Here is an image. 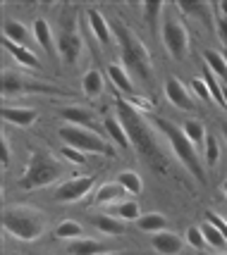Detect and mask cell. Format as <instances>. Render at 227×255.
<instances>
[{"label": "cell", "instance_id": "836d02e7", "mask_svg": "<svg viewBox=\"0 0 227 255\" xmlns=\"http://www.w3.org/2000/svg\"><path fill=\"white\" fill-rule=\"evenodd\" d=\"M204 217H206V222L213 224L218 232L225 236V241H227V220H225V217H220V215H218V212H213V210H206Z\"/></svg>", "mask_w": 227, "mask_h": 255}, {"label": "cell", "instance_id": "7dc6e473", "mask_svg": "<svg viewBox=\"0 0 227 255\" xmlns=\"http://www.w3.org/2000/svg\"><path fill=\"white\" fill-rule=\"evenodd\" d=\"M223 57H225V62H227V50H225V55H223Z\"/></svg>", "mask_w": 227, "mask_h": 255}, {"label": "cell", "instance_id": "e575fe53", "mask_svg": "<svg viewBox=\"0 0 227 255\" xmlns=\"http://www.w3.org/2000/svg\"><path fill=\"white\" fill-rule=\"evenodd\" d=\"M184 236H187V244H192L194 248H204V246H206V239H204L201 227H189Z\"/></svg>", "mask_w": 227, "mask_h": 255}, {"label": "cell", "instance_id": "83f0119b", "mask_svg": "<svg viewBox=\"0 0 227 255\" xmlns=\"http://www.w3.org/2000/svg\"><path fill=\"white\" fill-rule=\"evenodd\" d=\"M204 81H206V86H208V91H211V96H213V100H216L218 105L223 108V110H227V105H225V96H223V84H220V79L208 69V67L204 65Z\"/></svg>", "mask_w": 227, "mask_h": 255}, {"label": "cell", "instance_id": "60d3db41", "mask_svg": "<svg viewBox=\"0 0 227 255\" xmlns=\"http://www.w3.org/2000/svg\"><path fill=\"white\" fill-rule=\"evenodd\" d=\"M218 7H220V12H223V14H225V17H227V2H220Z\"/></svg>", "mask_w": 227, "mask_h": 255}, {"label": "cell", "instance_id": "603a6c76", "mask_svg": "<svg viewBox=\"0 0 227 255\" xmlns=\"http://www.w3.org/2000/svg\"><path fill=\"white\" fill-rule=\"evenodd\" d=\"M91 222H93L96 229H101L103 234H110V236H120V234H125V224H122V220L110 217V215H93V217H91Z\"/></svg>", "mask_w": 227, "mask_h": 255}, {"label": "cell", "instance_id": "30bf717a", "mask_svg": "<svg viewBox=\"0 0 227 255\" xmlns=\"http://www.w3.org/2000/svg\"><path fill=\"white\" fill-rule=\"evenodd\" d=\"M57 53H60V57H62V62L65 65H77V60H79L81 55V48H84V43H81V38L77 36L74 31H69V29H65V31L57 36Z\"/></svg>", "mask_w": 227, "mask_h": 255}, {"label": "cell", "instance_id": "d6a6232c", "mask_svg": "<svg viewBox=\"0 0 227 255\" xmlns=\"http://www.w3.org/2000/svg\"><path fill=\"white\" fill-rule=\"evenodd\" d=\"M81 234H84L81 224H79V222H72V220L62 222V224H60V227L55 229V236H57V239H79Z\"/></svg>", "mask_w": 227, "mask_h": 255}, {"label": "cell", "instance_id": "f35d334b", "mask_svg": "<svg viewBox=\"0 0 227 255\" xmlns=\"http://www.w3.org/2000/svg\"><path fill=\"white\" fill-rule=\"evenodd\" d=\"M12 160V153H10V143H7V138L2 136V141H0V165L7 167Z\"/></svg>", "mask_w": 227, "mask_h": 255}, {"label": "cell", "instance_id": "cb8c5ba5", "mask_svg": "<svg viewBox=\"0 0 227 255\" xmlns=\"http://www.w3.org/2000/svg\"><path fill=\"white\" fill-rule=\"evenodd\" d=\"M34 38L36 43L45 50V55L53 57V33H50V26L45 19H36L34 22Z\"/></svg>", "mask_w": 227, "mask_h": 255}, {"label": "cell", "instance_id": "484cf974", "mask_svg": "<svg viewBox=\"0 0 227 255\" xmlns=\"http://www.w3.org/2000/svg\"><path fill=\"white\" fill-rule=\"evenodd\" d=\"M81 89H84V93H86L89 98H101V93H103V74L98 72V69L86 72L84 79H81Z\"/></svg>", "mask_w": 227, "mask_h": 255}, {"label": "cell", "instance_id": "d590c367", "mask_svg": "<svg viewBox=\"0 0 227 255\" xmlns=\"http://www.w3.org/2000/svg\"><path fill=\"white\" fill-rule=\"evenodd\" d=\"M163 10V2L158 0H151V2H144V14H146V19L151 26H156V19H158V12Z\"/></svg>", "mask_w": 227, "mask_h": 255}, {"label": "cell", "instance_id": "d4e9b609", "mask_svg": "<svg viewBox=\"0 0 227 255\" xmlns=\"http://www.w3.org/2000/svg\"><path fill=\"white\" fill-rule=\"evenodd\" d=\"M204 60H206V67L216 74L223 84L227 86V62H225V57L220 55V53H216V50H206L204 53Z\"/></svg>", "mask_w": 227, "mask_h": 255}, {"label": "cell", "instance_id": "ee69618b", "mask_svg": "<svg viewBox=\"0 0 227 255\" xmlns=\"http://www.w3.org/2000/svg\"><path fill=\"white\" fill-rule=\"evenodd\" d=\"M223 133H225V141H227V124H225V127H223Z\"/></svg>", "mask_w": 227, "mask_h": 255}, {"label": "cell", "instance_id": "e0dca14e", "mask_svg": "<svg viewBox=\"0 0 227 255\" xmlns=\"http://www.w3.org/2000/svg\"><path fill=\"white\" fill-rule=\"evenodd\" d=\"M86 17H89V24H91V31H93V36H96L103 45L110 43V36H113L110 22H108V19H105L98 10H89V12H86Z\"/></svg>", "mask_w": 227, "mask_h": 255}, {"label": "cell", "instance_id": "7c38bea8", "mask_svg": "<svg viewBox=\"0 0 227 255\" xmlns=\"http://www.w3.org/2000/svg\"><path fill=\"white\" fill-rule=\"evenodd\" d=\"M151 246L160 255H177L184 248V241H182V236H177L172 232H158L151 236Z\"/></svg>", "mask_w": 227, "mask_h": 255}, {"label": "cell", "instance_id": "7a4b0ae2", "mask_svg": "<svg viewBox=\"0 0 227 255\" xmlns=\"http://www.w3.org/2000/svg\"><path fill=\"white\" fill-rule=\"evenodd\" d=\"M110 29H113V36L117 38L125 69L141 86L151 89V84H153V69H151V57H148L144 43L122 22H110Z\"/></svg>", "mask_w": 227, "mask_h": 255}, {"label": "cell", "instance_id": "ac0fdd59", "mask_svg": "<svg viewBox=\"0 0 227 255\" xmlns=\"http://www.w3.org/2000/svg\"><path fill=\"white\" fill-rule=\"evenodd\" d=\"M69 255H105L110 253L108 246L98 244V241H91V239H74L72 244L67 246Z\"/></svg>", "mask_w": 227, "mask_h": 255}, {"label": "cell", "instance_id": "2e32d148", "mask_svg": "<svg viewBox=\"0 0 227 255\" xmlns=\"http://www.w3.org/2000/svg\"><path fill=\"white\" fill-rule=\"evenodd\" d=\"M0 115H2V120L10 124H17V127H29V124L36 122V110H31V108H2L0 110Z\"/></svg>", "mask_w": 227, "mask_h": 255}, {"label": "cell", "instance_id": "7bdbcfd3", "mask_svg": "<svg viewBox=\"0 0 227 255\" xmlns=\"http://www.w3.org/2000/svg\"><path fill=\"white\" fill-rule=\"evenodd\" d=\"M223 96H225V105H227V86H223Z\"/></svg>", "mask_w": 227, "mask_h": 255}, {"label": "cell", "instance_id": "c3c4849f", "mask_svg": "<svg viewBox=\"0 0 227 255\" xmlns=\"http://www.w3.org/2000/svg\"><path fill=\"white\" fill-rule=\"evenodd\" d=\"M225 220H227V210H225Z\"/></svg>", "mask_w": 227, "mask_h": 255}, {"label": "cell", "instance_id": "d6986e66", "mask_svg": "<svg viewBox=\"0 0 227 255\" xmlns=\"http://www.w3.org/2000/svg\"><path fill=\"white\" fill-rule=\"evenodd\" d=\"M103 127H105L108 136L115 141V145H117V148H122V150H127V148H129V138H127V133H125V129H122L120 120H117V115H105Z\"/></svg>", "mask_w": 227, "mask_h": 255}, {"label": "cell", "instance_id": "f6af8a7d", "mask_svg": "<svg viewBox=\"0 0 227 255\" xmlns=\"http://www.w3.org/2000/svg\"><path fill=\"white\" fill-rule=\"evenodd\" d=\"M223 191H225V196H227V181H225V184H223Z\"/></svg>", "mask_w": 227, "mask_h": 255}, {"label": "cell", "instance_id": "ba28073f", "mask_svg": "<svg viewBox=\"0 0 227 255\" xmlns=\"http://www.w3.org/2000/svg\"><path fill=\"white\" fill-rule=\"evenodd\" d=\"M163 43H165V50L170 53L177 62H182L187 57V50H189V33L182 26L177 19H165L163 22Z\"/></svg>", "mask_w": 227, "mask_h": 255}, {"label": "cell", "instance_id": "f546056e", "mask_svg": "<svg viewBox=\"0 0 227 255\" xmlns=\"http://www.w3.org/2000/svg\"><path fill=\"white\" fill-rule=\"evenodd\" d=\"M115 217L117 220H125V222H136L139 217H141V210H139V203L136 200H122L117 208H115Z\"/></svg>", "mask_w": 227, "mask_h": 255}, {"label": "cell", "instance_id": "4dcf8cb0", "mask_svg": "<svg viewBox=\"0 0 227 255\" xmlns=\"http://www.w3.org/2000/svg\"><path fill=\"white\" fill-rule=\"evenodd\" d=\"M201 232H204V239H206V244H211L213 248H218V251H223V248H227V241H225V236L218 232L216 227L211 222H204V227H201Z\"/></svg>", "mask_w": 227, "mask_h": 255}, {"label": "cell", "instance_id": "8fae6325", "mask_svg": "<svg viewBox=\"0 0 227 255\" xmlns=\"http://www.w3.org/2000/svg\"><path fill=\"white\" fill-rule=\"evenodd\" d=\"M165 96L170 100L175 108H180V110H194V103L189 98V93L184 89V84H182L177 77H168L165 79Z\"/></svg>", "mask_w": 227, "mask_h": 255}, {"label": "cell", "instance_id": "1f68e13d", "mask_svg": "<svg viewBox=\"0 0 227 255\" xmlns=\"http://www.w3.org/2000/svg\"><path fill=\"white\" fill-rule=\"evenodd\" d=\"M218 157H220V145H218L216 136H206V143H204V160L208 167H216L218 165Z\"/></svg>", "mask_w": 227, "mask_h": 255}, {"label": "cell", "instance_id": "52a82bcc", "mask_svg": "<svg viewBox=\"0 0 227 255\" xmlns=\"http://www.w3.org/2000/svg\"><path fill=\"white\" fill-rule=\"evenodd\" d=\"M24 93H55V96H65V91L55 89L53 84L31 81V79H24L19 74L5 72L2 74V96L10 98V96H24Z\"/></svg>", "mask_w": 227, "mask_h": 255}, {"label": "cell", "instance_id": "bcb514c9", "mask_svg": "<svg viewBox=\"0 0 227 255\" xmlns=\"http://www.w3.org/2000/svg\"><path fill=\"white\" fill-rule=\"evenodd\" d=\"M206 255H227V253H206Z\"/></svg>", "mask_w": 227, "mask_h": 255}, {"label": "cell", "instance_id": "8992f818", "mask_svg": "<svg viewBox=\"0 0 227 255\" xmlns=\"http://www.w3.org/2000/svg\"><path fill=\"white\" fill-rule=\"evenodd\" d=\"M57 136L65 141V145L77 148L81 153H93V155H113V148L108 145V141H103L101 133H96L93 129H84V127H74V124H65L60 127Z\"/></svg>", "mask_w": 227, "mask_h": 255}, {"label": "cell", "instance_id": "9c48e42d", "mask_svg": "<svg viewBox=\"0 0 227 255\" xmlns=\"http://www.w3.org/2000/svg\"><path fill=\"white\" fill-rule=\"evenodd\" d=\"M93 184H96V179L93 177H72L67 179L65 184H60L53 193V198L57 203H77L81 200L91 189H93Z\"/></svg>", "mask_w": 227, "mask_h": 255}, {"label": "cell", "instance_id": "5bb4252c", "mask_svg": "<svg viewBox=\"0 0 227 255\" xmlns=\"http://www.w3.org/2000/svg\"><path fill=\"white\" fill-rule=\"evenodd\" d=\"M108 74H110V81L115 84V89L122 91L125 96H129V100L136 98V91H134V84H132V77H129V72H127L125 67L110 65V67H108Z\"/></svg>", "mask_w": 227, "mask_h": 255}, {"label": "cell", "instance_id": "74e56055", "mask_svg": "<svg viewBox=\"0 0 227 255\" xmlns=\"http://www.w3.org/2000/svg\"><path fill=\"white\" fill-rule=\"evenodd\" d=\"M192 89H194V93H196L201 100H206V103H208V100H213V96H211V91H208V86H206L204 79H194Z\"/></svg>", "mask_w": 227, "mask_h": 255}, {"label": "cell", "instance_id": "277c9868", "mask_svg": "<svg viewBox=\"0 0 227 255\" xmlns=\"http://www.w3.org/2000/svg\"><path fill=\"white\" fill-rule=\"evenodd\" d=\"M148 120L156 124L160 131H163V136L170 141V145H172V150H175V155H177V160H180L182 165L187 167L194 177H196V181L206 184V172H204L201 160H199V150H196V148H194V143L187 138L184 129H182V127H177L175 122L163 120V117H148Z\"/></svg>", "mask_w": 227, "mask_h": 255}, {"label": "cell", "instance_id": "9a60e30c", "mask_svg": "<svg viewBox=\"0 0 227 255\" xmlns=\"http://www.w3.org/2000/svg\"><path fill=\"white\" fill-rule=\"evenodd\" d=\"M2 45H5V50L10 53L19 65H24V67H34V69H41V60L29 50V48H24V45H17V43H12V41H7V38H2Z\"/></svg>", "mask_w": 227, "mask_h": 255}, {"label": "cell", "instance_id": "44dd1931", "mask_svg": "<svg viewBox=\"0 0 227 255\" xmlns=\"http://www.w3.org/2000/svg\"><path fill=\"white\" fill-rule=\"evenodd\" d=\"M129 193H127L117 181H108V184H103L101 189L96 191V203L98 205H108V203H115V200L120 198H127Z\"/></svg>", "mask_w": 227, "mask_h": 255}, {"label": "cell", "instance_id": "5b68a950", "mask_svg": "<svg viewBox=\"0 0 227 255\" xmlns=\"http://www.w3.org/2000/svg\"><path fill=\"white\" fill-rule=\"evenodd\" d=\"M65 174V167L57 162L53 155L48 153H41V150H34L29 155V162L24 167L22 177H19V189L24 191H34V189H43L48 184H53Z\"/></svg>", "mask_w": 227, "mask_h": 255}, {"label": "cell", "instance_id": "6da1fadb", "mask_svg": "<svg viewBox=\"0 0 227 255\" xmlns=\"http://www.w3.org/2000/svg\"><path fill=\"white\" fill-rule=\"evenodd\" d=\"M115 115H117V120H120L127 138H129V145L136 150L139 160L151 167L153 172H158V174L168 172V157L163 153L160 143L156 141L151 127L146 124V117L125 98L115 100Z\"/></svg>", "mask_w": 227, "mask_h": 255}, {"label": "cell", "instance_id": "4fadbf2b", "mask_svg": "<svg viewBox=\"0 0 227 255\" xmlns=\"http://www.w3.org/2000/svg\"><path fill=\"white\" fill-rule=\"evenodd\" d=\"M60 117L65 122L74 124V127H84V129H93V112L79 105H69V108H60Z\"/></svg>", "mask_w": 227, "mask_h": 255}, {"label": "cell", "instance_id": "ffe728a7", "mask_svg": "<svg viewBox=\"0 0 227 255\" xmlns=\"http://www.w3.org/2000/svg\"><path fill=\"white\" fill-rule=\"evenodd\" d=\"M2 38H7V41H12V43H17V45H24V48L31 41L26 26H24L22 22H14V19H7V22H5V26H2Z\"/></svg>", "mask_w": 227, "mask_h": 255}, {"label": "cell", "instance_id": "3957f363", "mask_svg": "<svg viewBox=\"0 0 227 255\" xmlns=\"http://www.w3.org/2000/svg\"><path fill=\"white\" fill-rule=\"evenodd\" d=\"M2 229L19 241H36L45 232V215L31 205H10L2 210Z\"/></svg>", "mask_w": 227, "mask_h": 255}, {"label": "cell", "instance_id": "f1b7e54d", "mask_svg": "<svg viewBox=\"0 0 227 255\" xmlns=\"http://www.w3.org/2000/svg\"><path fill=\"white\" fill-rule=\"evenodd\" d=\"M184 133H187V138L194 143V148L199 150L201 145L206 143V129H204V124L199 122V120H189V122H184Z\"/></svg>", "mask_w": 227, "mask_h": 255}, {"label": "cell", "instance_id": "ab89813d", "mask_svg": "<svg viewBox=\"0 0 227 255\" xmlns=\"http://www.w3.org/2000/svg\"><path fill=\"white\" fill-rule=\"evenodd\" d=\"M216 26H218V36H220V41L227 45V19H218Z\"/></svg>", "mask_w": 227, "mask_h": 255}, {"label": "cell", "instance_id": "4316f807", "mask_svg": "<svg viewBox=\"0 0 227 255\" xmlns=\"http://www.w3.org/2000/svg\"><path fill=\"white\" fill-rule=\"evenodd\" d=\"M115 181H117V184H120V186L129 193V196H139V193L144 191V181H141V177H139L136 172H129V169L120 172Z\"/></svg>", "mask_w": 227, "mask_h": 255}, {"label": "cell", "instance_id": "8d00e7d4", "mask_svg": "<svg viewBox=\"0 0 227 255\" xmlns=\"http://www.w3.org/2000/svg\"><path fill=\"white\" fill-rule=\"evenodd\" d=\"M62 157H67L69 162H74V165H84L86 162L84 153L77 150V148H69V145H62Z\"/></svg>", "mask_w": 227, "mask_h": 255}, {"label": "cell", "instance_id": "7402d4cb", "mask_svg": "<svg viewBox=\"0 0 227 255\" xmlns=\"http://www.w3.org/2000/svg\"><path fill=\"white\" fill-rule=\"evenodd\" d=\"M139 229L141 232H148V234H158V232H168V220L160 215V212H146V215H141L139 220Z\"/></svg>", "mask_w": 227, "mask_h": 255}, {"label": "cell", "instance_id": "b9f144b4", "mask_svg": "<svg viewBox=\"0 0 227 255\" xmlns=\"http://www.w3.org/2000/svg\"><path fill=\"white\" fill-rule=\"evenodd\" d=\"M105 255H134V253H125V251H120V253H105Z\"/></svg>", "mask_w": 227, "mask_h": 255}]
</instances>
